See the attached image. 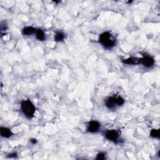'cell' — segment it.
I'll use <instances>...</instances> for the list:
<instances>
[{
    "label": "cell",
    "mask_w": 160,
    "mask_h": 160,
    "mask_svg": "<svg viewBox=\"0 0 160 160\" xmlns=\"http://www.w3.org/2000/svg\"><path fill=\"white\" fill-rule=\"evenodd\" d=\"M100 128V124L97 121H91L89 122L87 127V131L94 133L99 131Z\"/></svg>",
    "instance_id": "3"
},
{
    "label": "cell",
    "mask_w": 160,
    "mask_h": 160,
    "mask_svg": "<svg viewBox=\"0 0 160 160\" xmlns=\"http://www.w3.org/2000/svg\"><path fill=\"white\" fill-rule=\"evenodd\" d=\"M21 108L23 114L28 118L31 119L34 116L36 108L30 100L23 101L21 103Z\"/></svg>",
    "instance_id": "2"
},
{
    "label": "cell",
    "mask_w": 160,
    "mask_h": 160,
    "mask_svg": "<svg viewBox=\"0 0 160 160\" xmlns=\"http://www.w3.org/2000/svg\"><path fill=\"white\" fill-rule=\"evenodd\" d=\"M4 25H5V24H4V25H3V23L2 22L1 24V31H5L6 29L8 28H7V25H6L5 26H4Z\"/></svg>",
    "instance_id": "14"
},
{
    "label": "cell",
    "mask_w": 160,
    "mask_h": 160,
    "mask_svg": "<svg viewBox=\"0 0 160 160\" xmlns=\"http://www.w3.org/2000/svg\"><path fill=\"white\" fill-rule=\"evenodd\" d=\"M105 137L107 139L111 141H113L117 143L118 141L119 135L118 132L116 130H109L107 131L105 133Z\"/></svg>",
    "instance_id": "4"
},
{
    "label": "cell",
    "mask_w": 160,
    "mask_h": 160,
    "mask_svg": "<svg viewBox=\"0 0 160 160\" xmlns=\"http://www.w3.org/2000/svg\"><path fill=\"white\" fill-rule=\"evenodd\" d=\"M106 106L110 109H113L116 107L118 105L117 102V97H110L106 100L105 102Z\"/></svg>",
    "instance_id": "6"
},
{
    "label": "cell",
    "mask_w": 160,
    "mask_h": 160,
    "mask_svg": "<svg viewBox=\"0 0 160 160\" xmlns=\"http://www.w3.org/2000/svg\"><path fill=\"white\" fill-rule=\"evenodd\" d=\"M30 141L33 144H35V143H36V142H37V141H36V139H31L30 140Z\"/></svg>",
    "instance_id": "16"
},
{
    "label": "cell",
    "mask_w": 160,
    "mask_h": 160,
    "mask_svg": "<svg viewBox=\"0 0 160 160\" xmlns=\"http://www.w3.org/2000/svg\"><path fill=\"white\" fill-rule=\"evenodd\" d=\"M122 62L126 64H133V65H137V64H141V58L131 57L129 58L128 59L123 60L122 61Z\"/></svg>",
    "instance_id": "7"
},
{
    "label": "cell",
    "mask_w": 160,
    "mask_h": 160,
    "mask_svg": "<svg viewBox=\"0 0 160 160\" xmlns=\"http://www.w3.org/2000/svg\"><path fill=\"white\" fill-rule=\"evenodd\" d=\"M35 35L37 39H38L41 42H43V41L45 40L46 39V36L45 35V33L43 32V31L41 29H36Z\"/></svg>",
    "instance_id": "10"
},
{
    "label": "cell",
    "mask_w": 160,
    "mask_h": 160,
    "mask_svg": "<svg viewBox=\"0 0 160 160\" xmlns=\"http://www.w3.org/2000/svg\"><path fill=\"white\" fill-rule=\"evenodd\" d=\"M105 157H106V154L104 153H98L96 157V159L98 160H103L105 159Z\"/></svg>",
    "instance_id": "13"
},
{
    "label": "cell",
    "mask_w": 160,
    "mask_h": 160,
    "mask_svg": "<svg viewBox=\"0 0 160 160\" xmlns=\"http://www.w3.org/2000/svg\"><path fill=\"white\" fill-rule=\"evenodd\" d=\"M64 39V35L61 32H56L54 35V41L55 42H63Z\"/></svg>",
    "instance_id": "11"
},
{
    "label": "cell",
    "mask_w": 160,
    "mask_h": 160,
    "mask_svg": "<svg viewBox=\"0 0 160 160\" xmlns=\"http://www.w3.org/2000/svg\"><path fill=\"white\" fill-rule=\"evenodd\" d=\"M0 132H1V135L2 137L9 138L13 135V133L9 130V128L5 127H1L0 128Z\"/></svg>",
    "instance_id": "8"
},
{
    "label": "cell",
    "mask_w": 160,
    "mask_h": 160,
    "mask_svg": "<svg viewBox=\"0 0 160 160\" xmlns=\"http://www.w3.org/2000/svg\"><path fill=\"white\" fill-rule=\"evenodd\" d=\"M150 137L154 138H159L160 137V131L159 130L153 129L150 132Z\"/></svg>",
    "instance_id": "12"
},
{
    "label": "cell",
    "mask_w": 160,
    "mask_h": 160,
    "mask_svg": "<svg viewBox=\"0 0 160 160\" xmlns=\"http://www.w3.org/2000/svg\"><path fill=\"white\" fill-rule=\"evenodd\" d=\"M36 30V29L33 28V27H32V26L25 27V28L23 29L22 33H23V35L25 36H30V35H33V34L35 33Z\"/></svg>",
    "instance_id": "9"
},
{
    "label": "cell",
    "mask_w": 160,
    "mask_h": 160,
    "mask_svg": "<svg viewBox=\"0 0 160 160\" xmlns=\"http://www.w3.org/2000/svg\"><path fill=\"white\" fill-rule=\"evenodd\" d=\"M98 40L106 49H111L116 45L115 38L109 32H104L101 34Z\"/></svg>",
    "instance_id": "1"
},
{
    "label": "cell",
    "mask_w": 160,
    "mask_h": 160,
    "mask_svg": "<svg viewBox=\"0 0 160 160\" xmlns=\"http://www.w3.org/2000/svg\"><path fill=\"white\" fill-rule=\"evenodd\" d=\"M17 156V153H12V154H10L9 156V158H16Z\"/></svg>",
    "instance_id": "15"
},
{
    "label": "cell",
    "mask_w": 160,
    "mask_h": 160,
    "mask_svg": "<svg viewBox=\"0 0 160 160\" xmlns=\"http://www.w3.org/2000/svg\"><path fill=\"white\" fill-rule=\"evenodd\" d=\"M141 64L146 68H150L154 65L155 60L151 56L147 55L144 56V57L141 58Z\"/></svg>",
    "instance_id": "5"
}]
</instances>
